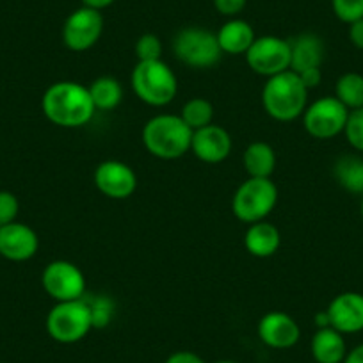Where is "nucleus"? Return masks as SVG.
<instances>
[{
	"mask_svg": "<svg viewBox=\"0 0 363 363\" xmlns=\"http://www.w3.org/2000/svg\"><path fill=\"white\" fill-rule=\"evenodd\" d=\"M45 292L57 303L82 299L86 294V278L75 264L55 260L45 267L41 274Z\"/></svg>",
	"mask_w": 363,
	"mask_h": 363,
	"instance_id": "obj_9",
	"label": "nucleus"
},
{
	"mask_svg": "<svg viewBox=\"0 0 363 363\" xmlns=\"http://www.w3.org/2000/svg\"><path fill=\"white\" fill-rule=\"evenodd\" d=\"M143 143L157 159L174 160L191 150L193 130L177 114H159L146 121L143 128Z\"/></svg>",
	"mask_w": 363,
	"mask_h": 363,
	"instance_id": "obj_3",
	"label": "nucleus"
},
{
	"mask_svg": "<svg viewBox=\"0 0 363 363\" xmlns=\"http://www.w3.org/2000/svg\"><path fill=\"white\" fill-rule=\"evenodd\" d=\"M173 52L180 62L194 69L214 68L223 50L218 36L203 27H186L173 38Z\"/></svg>",
	"mask_w": 363,
	"mask_h": 363,
	"instance_id": "obj_6",
	"label": "nucleus"
},
{
	"mask_svg": "<svg viewBox=\"0 0 363 363\" xmlns=\"http://www.w3.org/2000/svg\"><path fill=\"white\" fill-rule=\"evenodd\" d=\"M298 75H299V79H301V82L305 84V87L308 91L319 86L320 80H323V72H320V68L303 69V72H299Z\"/></svg>",
	"mask_w": 363,
	"mask_h": 363,
	"instance_id": "obj_32",
	"label": "nucleus"
},
{
	"mask_svg": "<svg viewBox=\"0 0 363 363\" xmlns=\"http://www.w3.org/2000/svg\"><path fill=\"white\" fill-rule=\"evenodd\" d=\"M349 109L335 96H324L310 104L303 113V127L312 138L326 141L344 134Z\"/></svg>",
	"mask_w": 363,
	"mask_h": 363,
	"instance_id": "obj_8",
	"label": "nucleus"
},
{
	"mask_svg": "<svg viewBox=\"0 0 363 363\" xmlns=\"http://www.w3.org/2000/svg\"><path fill=\"white\" fill-rule=\"evenodd\" d=\"M191 152L207 164H219L228 159L232 152V138L228 132L219 125H207L203 128H198L193 132V143H191Z\"/></svg>",
	"mask_w": 363,
	"mask_h": 363,
	"instance_id": "obj_16",
	"label": "nucleus"
},
{
	"mask_svg": "<svg viewBox=\"0 0 363 363\" xmlns=\"http://www.w3.org/2000/svg\"><path fill=\"white\" fill-rule=\"evenodd\" d=\"M87 89H89L91 100L95 104L96 111L116 109L123 99V87H121L120 80L114 77H100V79L93 80Z\"/></svg>",
	"mask_w": 363,
	"mask_h": 363,
	"instance_id": "obj_23",
	"label": "nucleus"
},
{
	"mask_svg": "<svg viewBox=\"0 0 363 363\" xmlns=\"http://www.w3.org/2000/svg\"><path fill=\"white\" fill-rule=\"evenodd\" d=\"M344 135L352 150L363 153V107L356 111H349L347 123H345Z\"/></svg>",
	"mask_w": 363,
	"mask_h": 363,
	"instance_id": "obj_27",
	"label": "nucleus"
},
{
	"mask_svg": "<svg viewBox=\"0 0 363 363\" xmlns=\"http://www.w3.org/2000/svg\"><path fill=\"white\" fill-rule=\"evenodd\" d=\"M349 41H351L358 50H363V18L349 23Z\"/></svg>",
	"mask_w": 363,
	"mask_h": 363,
	"instance_id": "obj_34",
	"label": "nucleus"
},
{
	"mask_svg": "<svg viewBox=\"0 0 363 363\" xmlns=\"http://www.w3.org/2000/svg\"><path fill=\"white\" fill-rule=\"evenodd\" d=\"M242 162L251 178H271L277 167V153L267 143H251L244 152Z\"/></svg>",
	"mask_w": 363,
	"mask_h": 363,
	"instance_id": "obj_21",
	"label": "nucleus"
},
{
	"mask_svg": "<svg viewBox=\"0 0 363 363\" xmlns=\"http://www.w3.org/2000/svg\"><path fill=\"white\" fill-rule=\"evenodd\" d=\"M40 239L29 225L13 221L0 226V255L11 262L30 260L38 253Z\"/></svg>",
	"mask_w": 363,
	"mask_h": 363,
	"instance_id": "obj_14",
	"label": "nucleus"
},
{
	"mask_svg": "<svg viewBox=\"0 0 363 363\" xmlns=\"http://www.w3.org/2000/svg\"><path fill=\"white\" fill-rule=\"evenodd\" d=\"M84 301L87 303L91 312V319H93V328H107L111 320L114 319V312H116V305H114L113 298L107 294H93L87 298L84 294Z\"/></svg>",
	"mask_w": 363,
	"mask_h": 363,
	"instance_id": "obj_26",
	"label": "nucleus"
},
{
	"mask_svg": "<svg viewBox=\"0 0 363 363\" xmlns=\"http://www.w3.org/2000/svg\"><path fill=\"white\" fill-rule=\"evenodd\" d=\"M359 214H362L363 218V194H362V201H359Z\"/></svg>",
	"mask_w": 363,
	"mask_h": 363,
	"instance_id": "obj_39",
	"label": "nucleus"
},
{
	"mask_svg": "<svg viewBox=\"0 0 363 363\" xmlns=\"http://www.w3.org/2000/svg\"><path fill=\"white\" fill-rule=\"evenodd\" d=\"M291 45V69L299 73L308 68H320L326 57V45L315 33H303L289 40Z\"/></svg>",
	"mask_w": 363,
	"mask_h": 363,
	"instance_id": "obj_17",
	"label": "nucleus"
},
{
	"mask_svg": "<svg viewBox=\"0 0 363 363\" xmlns=\"http://www.w3.org/2000/svg\"><path fill=\"white\" fill-rule=\"evenodd\" d=\"M262 106L277 121H294L308 107V89L292 69L269 77L262 89Z\"/></svg>",
	"mask_w": 363,
	"mask_h": 363,
	"instance_id": "obj_2",
	"label": "nucleus"
},
{
	"mask_svg": "<svg viewBox=\"0 0 363 363\" xmlns=\"http://www.w3.org/2000/svg\"><path fill=\"white\" fill-rule=\"evenodd\" d=\"M41 109L48 121L62 128L84 127L96 113L89 89L73 80L52 84L41 99Z\"/></svg>",
	"mask_w": 363,
	"mask_h": 363,
	"instance_id": "obj_1",
	"label": "nucleus"
},
{
	"mask_svg": "<svg viewBox=\"0 0 363 363\" xmlns=\"http://www.w3.org/2000/svg\"><path fill=\"white\" fill-rule=\"evenodd\" d=\"M104 33V16L96 9L82 6L66 18L62 26V43L73 52L89 50L99 43Z\"/></svg>",
	"mask_w": 363,
	"mask_h": 363,
	"instance_id": "obj_11",
	"label": "nucleus"
},
{
	"mask_svg": "<svg viewBox=\"0 0 363 363\" xmlns=\"http://www.w3.org/2000/svg\"><path fill=\"white\" fill-rule=\"evenodd\" d=\"M258 337L267 347L291 349L301 338V330L289 313L269 312L258 323Z\"/></svg>",
	"mask_w": 363,
	"mask_h": 363,
	"instance_id": "obj_15",
	"label": "nucleus"
},
{
	"mask_svg": "<svg viewBox=\"0 0 363 363\" xmlns=\"http://www.w3.org/2000/svg\"><path fill=\"white\" fill-rule=\"evenodd\" d=\"M214 363H239V362H235V359H218V362Z\"/></svg>",
	"mask_w": 363,
	"mask_h": 363,
	"instance_id": "obj_38",
	"label": "nucleus"
},
{
	"mask_svg": "<svg viewBox=\"0 0 363 363\" xmlns=\"http://www.w3.org/2000/svg\"><path fill=\"white\" fill-rule=\"evenodd\" d=\"M20 203L18 198L9 191H0V226H6L9 223L16 221Z\"/></svg>",
	"mask_w": 363,
	"mask_h": 363,
	"instance_id": "obj_30",
	"label": "nucleus"
},
{
	"mask_svg": "<svg viewBox=\"0 0 363 363\" xmlns=\"http://www.w3.org/2000/svg\"><path fill=\"white\" fill-rule=\"evenodd\" d=\"M244 246L247 253L257 258L272 257L281 246V233L277 226L267 221L253 223L246 230Z\"/></svg>",
	"mask_w": 363,
	"mask_h": 363,
	"instance_id": "obj_18",
	"label": "nucleus"
},
{
	"mask_svg": "<svg viewBox=\"0 0 363 363\" xmlns=\"http://www.w3.org/2000/svg\"><path fill=\"white\" fill-rule=\"evenodd\" d=\"M331 328L342 335H354L363 331V294L342 292L335 296L326 308Z\"/></svg>",
	"mask_w": 363,
	"mask_h": 363,
	"instance_id": "obj_13",
	"label": "nucleus"
},
{
	"mask_svg": "<svg viewBox=\"0 0 363 363\" xmlns=\"http://www.w3.org/2000/svg\"><path fill=\"white\" fill-rule=\"evenodd\" d=\"M95 186L111 200H127L138 189V177L128 164L106 160L96 167Z\"/></svg>",
	"mask_w": 363,
	"mask_h": 363,
	"instance_id": "obj_12",
	"label": "nucleus"
},
{
	"mask_svg": "<svg viewBox=\"0 0 363 363\" xmlns=\"http://www.w3.org/2000/svg\"><path fill=\"white\" fill-rule=\"evenodd\" d=\"M246 4L247 0H214V8L223 16H237Z\"/></svg>",
	"mask_w": 363,
	"mask_h": 363,
	"instance_id": "obj_31",
	"label": "nucleus"
},
{
	"mask_svg": "<svg viewBox=\"0 0 363 363\" xmlns=\"http://www.w3.org/2000/svg\"><path fill=\"white\" fill-rule=\"evenodd\" d=\"M246 62L255 73L274 77L291 69V45L278 36H262L246 52Z\"/></svg>",
	"mask_w": 363,
	"mask_h": 363,
	"instance_id": "obj_10",
	"label": "nucleus"
},
{
	"mask_svg": "<svg viewBox=\"0 0 363 363\" xmlns=\"http://www.w3.org/2000/svg\"><path fill=\"white\" fill-rule=\"evenodd\" d=\"M138 61H159L162 57V41L155 34H143L135 41Z\"/></svg>",
	"mask_w": 363,
	"mask_h": 363,
	"instance_id": "obj_28",
	"label": "nucleus"
},
{
	"mask_svg": "<svg viewBox=\"0 0 363 363\" xmlns=\"http://www.w3.org/2000/svg\"><path fill=\"white\" fill-rule=\"evenodd\" d=\"M116 0H82V6L91 9H96V11H102V9L113 6Z\"/></svg>",
	"mask_w": 363,
	"mask_h": 363,
	"instance_id": "obj_36",
	"label": "nucleus"
},
{
	"mask_svg": "<svg viewBox=\"0 0 363 363\" xmlns=\"http://www.w3.org/2000/svg\"><path fill=\"white\" fill-rule=\"evenodd\" d=\"M180 118L189 125L191 130H198L212 123L214 118V107L207 99H191L182 109Z\"/></svg>",
	"mask_w": 363,
	"mask_h": 363,
	"instance_id": "obj_25",
	"label": "nucleus"
},
{
	"mask_svg": "<svg viewBox=\"0 0 363 363\" xmlns=\"http://www.w3.org/2000/svg\"><path fill=\"white\" fill-rule=\"evenodd\" d=\"M278 203V187L271 178H247L232 198V212L239 221L253 225L265 221Z\"/></svg>",
	"mask_w": 363,
	"mask_h": 363,
	"instance_id": "obj_5",
	"label": "nucleus"
},
{
	"mask_svg": "<svg viewBox=\"0 0 363 363\" xmlns=\"http://www.w3.org/2000/svg\"><path fill=\"white\" fill-rule=\"evenodd\" d=\"M130 84L135 96L152 107L167 106L178 93L177 75L162 59L138 61L132 69Z\"/></svg>",
	"mask_w": 363,
	"mask_h": 363,
	"instance_id": "obj_4",
	"label": "nucleus"
},
{
	"mask_svg": "<svg viewBox=\"0 0 363 363\" xmlns=\"http://www.w3.org/2000/svg\"><path fill=\"white\" fill-rule=\"evenodd\" d=\"M93 330L87 303L82 299L57 303L47 315V331L59 344H75Z\"/></svg>",
	"mask_w": 363,
	"mask_h": 363,
	"instance_id": "obj_7",
	"label": "nucleus"
},
{
	"mask_svg": "<svg viewBox=\"0 0 363 363\" xmlns=\"http://www.w3.org/2000/svg\"><path fill=\"white\" fill-rule=\"evenodd\" d=\"M310 351L317 363H342L347 354V344L340 331L328 326L315 331Z\"/></svg>",
	"mask_w": 363,
	"mask_h": 363,
	"instance_id": "obj_19",
	"label": "nucleus"
},
{
	"mask_svg": "<svg viewBox=\"0 0 363 363\" xmlns=\"http://www.w3.org/2000/svg\"><path fill=\"white\" fill-rule=\"evenodd\" d=\"M315 326H317V330H320V328L331 326V324H330V317H328L326 310H323V312H317L315 313Z\"/></svg>",
	"mask_w": 363,
	"mask_h": 363,
	"instance_id": "obj_37",
	"label": "nucleus"
},
{
	"mask_svg": "<svg viewBox=\"0 0 363 363\" xmlns=\"http://www.w3.org/2000/svg\"><path fill=\"white\" fill-rule=\"evenodd\" d=\"M335 99L344 104L349 111L363 107V75L356 72H347L338 77L335 84Z\"/></svg>",
	"mask_w": 363,
	"mask_h": 363,
	"instance_id": "obj_24",
	"label": "nucleus"
},
{
	"mask_svg": "<svg viewBox=\"0 0 363 363\" xmlns=\"http://www.w3.org/2000/svg\"><path fill=\"white\" fill-rule=\"evenodd\" d=\"M216 36H218L219 47H221L223 54L228 55H246V52L250 50L253 41L257 40L253 27H251L246 20L240 18L228 20V22L219 29V33L216 34Z\"/></svg>",
	"mask_w": 363,
	"mask_h": 363,
	"instance_id": "obj_20",
	"label": "nucleus"
},
{
	"mask_svg": "<svg viewBox=\"0 0 363 363\" xmlns=\"http://www.w3.org/2000/svg\"><path fill=\"white\" fill-rule=\"evenodd\" d=\"M333 174L338 186L352 194H363V159L358 155H344L335 162Z\"/></svg>",
	"mask_w": 363,
	"mask_h": 363,
	"instance_id": "obj_22",
	"label": "nucleus"
},
{
	"mask_svg": "<svg viewBox=\"0 0 363 363\" xmlns=\"http://www.w3.org/2000/svg\"><path fill=\"white\" fill-rule=\"evenodd\" d=\"M335 16L344 23H352L363 18V0H331Z\"/></svg>",
	"mask_w": 363,
	"mask_h": 363,
	"instance_id": "obj_29",
	"label": "nucleus"
},
{
	"mask_svg": "<svg viewBox=\"0 0 363 363\" xmlns=\"http://www.w3.org/2000/svg\"><path fill=\"white\" fill-rule=\"evenodd\" d=\"M342 363H363V344L356 345L351 351H347L345 359Z\"/></svg>",
	"mask_w": 363,
	"mask_h": 363,
	"instance_id": "obj_35",
	"label": "nucleus"
},
{
	"mask_svg": "<svg viewBox=\"0 0 363 363\" xmlns=\"http://www.w3.org/2000/svg\"><path fill=\"white\" fill-rule=\"evenodd\" d=\"M164 363H205V359L193 351H177L167 356Z\"/></svg>",
	"mask_w": 363,
	"mask_h": 363,
	"instance_id": "obj_33",
	"label": "nucleus"
}]
</instances>
